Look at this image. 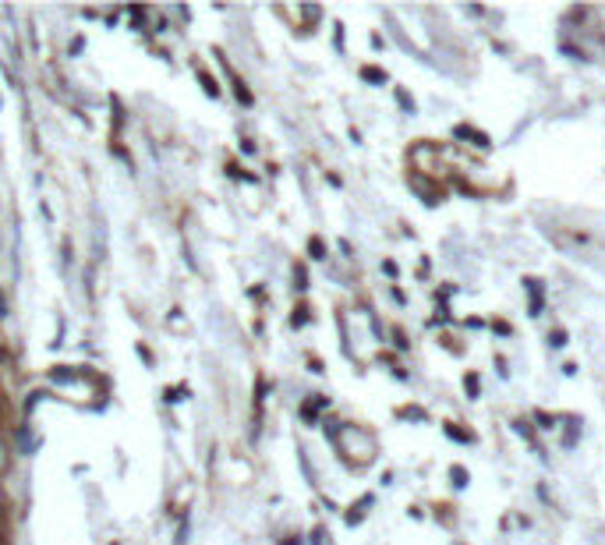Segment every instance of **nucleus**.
Masks as SVG:
<instances>
[{
  "instance_id": "nucleus-1",
  "label": "nucleus",
  "mask_w": 605,
  "mask_h": 545,
  "mask_svg": "<svg viewBox=\"0 0 605 545\" xmlns=\"http://www.w3.org/2000/svg\"><path fill=\"white\" fill-rule=\"evenodd\" d=\"M7 468H11V450H7V443L0 439V475H4Z\"/></svg>"
},
{
  "instance_id": "nucleus-2",
  "label": "nucleus",
  "mask_w": 605,
  "mask_h": 545,
  "mask_svg": "<svg viewBox=\"0 0 605 545\" xmlns=\"http://www.w3.org/2000/svg\"><path fill=\"white\" fill-rule=\"evenodd\" d=\"M7 507V496H4V486H0V510Z\"/></svg>"
},
{
  "instance_id": "nucleus-3",
  "label": "nucleus",
  "mask_w": 605,
  "mask_h": 545,
  "mask_svg": "<svg viewBox=\"0 0 605 545\" xmlns=\"http://www.w3.org/2000/svg\"><path fill=\"white\" fill-rule=\"evenodd\" d=\"M4 315H7V304H4V297H0V319H4Z\"/></svg>"
},
{
  "instance_id": "nucleus-4",
  "label": "nucleus",
  "mask_w": 605,
  "mask_h": 545,
  "mask_svg": "<svg viewBox=\"0 0 605 545\" xmlns=\"http://www.w3.org/2000/svg\"><path fill=\"white\" fill-rule=\"evenodd\" d=\"M0 545H7V542H4V532H0Z\"/></svg>"
}]
</instances>
